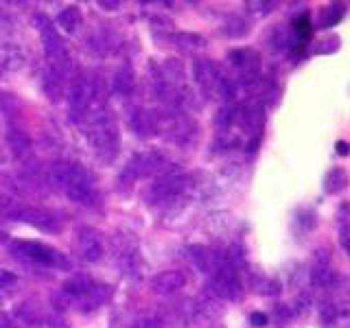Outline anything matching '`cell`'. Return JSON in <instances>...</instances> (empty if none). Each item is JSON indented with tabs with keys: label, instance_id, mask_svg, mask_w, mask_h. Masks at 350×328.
Masks as SVG:
<instances>
[{
	"label": "cell",
	"instance_id": "cell-8",
	"mask_svg": "<svg viewBox=\"0 0 350 328\" xmlns=\"http://www.w3.org/2000/svg\"><path fill=\"white\" fill-rule=\"evenodd\" d=\"M337 153H339V156H350V145H348V142L346 140H337Z\"/></svg>",
	"mask_w": 350,
	"mask_h": 328
},
{
	"label": "cell",
	"instance_id": "cell-6",
	"mask_svg": "<svg viewBox=\"0 0 350 328\" xmlns=\"http://www.w3.org/2000/svg\"><path fill=\"white\" fill-rule=\"evenodd\" d=\"M320 44H324V46H317L315 49V53H333V51H337L339 49V38H328V40H324V42H320Z\"/></svg>",
	"mask_w": 350,
	"mask_h": 328
},
{
	"label": "cell",
	"instance_id": "cell-2",
	"mask_svg": "<svg viewBox=\"0 0 350 328\" xmlns=\"http://www.w3.org/2000/svg\"><path fill=\"white\" fill-rule=\"evenodd\" d=\"M348 189V173L342 167H333L324 175V191L328 195H339Z\"/></svg>",
	"mask_w": 350,
	"mask_h": 328
},
{
	"label": "cell",
	"instance_id": "cell-3",
	"mask_svg": "<svg viewBox=\"0 0 350 328\" xmlns=\"http://www.w3.org/2000/svg\"><path fill=\"white\" fill-rule=\"evenodd\" d=\"M346 16V7L344 5H328L322 9L320 14V29H331V27H337L339 22H342V18Z\"/></svg>",
	"mask_w": 350,
	"mask_h": 328
},
{
	"label": "cell",
	"instance_id": "cell-1",
	"mask_svg": "<svg viewBox=\"0 0 350 328\" xmlns=\"http://www.w3.org/2000/svg\"><path fill=\"white\" fill-rule=\"evenodd\" d=\"M337 241L350 258V204L344 202L337 210Z\"/></svg>",
	"mask_w": 350,
	"mask_h": 328
},
{
	"label": "cell",
	"instance_id": "cell-4",
	"mask_svg": "<svg viewBox=\"0 0 350 328\" xmlns=\"http://www.w3.org/2000/svg\"><path fill=\"white\" fill-rule=\"evenodd\" d=\"M293 33H295V38H298V42H306L313 36V22L309 14H302L293 20Z\"/></svg>",
	"mask_w": 350,
	"mask_h": 328
},
{
	"label": "cell",
	"instance_id": "cell-5",
	"mask_svg": "<svg viewBox=\"0 0 350 328\" xmlns=\"http://www.w3.org/2000/svg\"><path fill=\"white\" fill-rule=\"evenodd\" d=\"M184 284V276L180 271H169V273H162V276L156 280V287L158 291H175L180 289Z\"/></svg>",
	"mask_w": 350,
	"mask_h": 328
},
{
	"label": "cell",
	"instance_id": "cell-7",
	"mask_svg": "<svg viewBox=\"0 0 350 328\" xmlns=\"http://www.w3.org/2000/svg\"><path fill=\"white\" fill-rule=\"evenodd\" d=\"M250 322L254 324V326H265L267 324V317L262 315V313H252L250 315Z\"/></svg>",
	"mask_w": 350,
	"mask_h": 328
}]
</instances>
